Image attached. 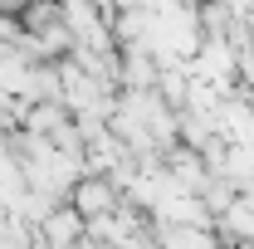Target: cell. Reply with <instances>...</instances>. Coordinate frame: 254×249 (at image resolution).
<instances>
[{
  "label": "cell",
  "instance_id": "6da1fadb",
  "mask_svg": "<svg viewBox=\"0 0 254 249\" xmlns=\"http://www.w3.org/2000/svg\"><path fill=\"white\" fill-rule=\"evenodd\" d=\"M78 215H83V225L98 215H113L118 210V200H123V186L113 181V176H98V171H83L73 186H68V195H64Z\"/></svg>",
  "mask_w": 254,
  "mask_h": 249
}]
</instances>
